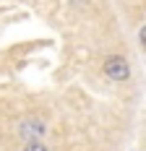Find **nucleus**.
Returning <instances> with one entry per match:
<instances>
[{
	"label": "nucleus",
	"instance_id": "4",
	"mask_svg": "<svg viewBox=\"0 0 146 151\" xmlns=\"http://www.w3.org/2000/svg\"><path fill=\"white\" fill-rule=\"evenodd\" d=\"M138 39H141V47H144V50H146V26H144V29H141V34H138Z\"/></svg>",
	"mask_w": 146,
	"mask_h": 151
},
{
	"label": "nucleus",
	"instance_id": "3",
	"mask_svg": "<svg viewBox=\"0 0 146 151\" xmlns=\"http://www.w3.org/2000/svg\"><path fill=\"white\" fill-rule=\"evenodd\" d=\"M26 151H47V146H44L42 141H29V146H26Z\"/></svg>",
	"mask_w": 146,
	"mask_h": 151
},
{
	"label": "nucleus",
	"instance_id": "1",
	"mask_svg": "<svg viewBox=\"0 0 146 151\" xmlns=\"http://www.w3.org/2000/svg\"><path fill=\"white\" fill-rule=\"evenodd\" d=\"M104 76L112 78V81H125V78L131 76V68H128L125 58H120V55L107 58V60H104Z\"/></svg>",
	"mask_w": 146,
	"mask_h": 151
},
{
	"label": "nucleus",
	"instance_id": "2",
	"mask_svg": "<svg viewBox=\"0 0 146 151\" xmlns=\"http://www.w3.org/2000/svg\"><path fill=\"white\" fill-rule=\"evenodd\" d=\"M42 133H44V125H42V122H24V125H21V136L29 138V141H39Z\"/></svg>",
	"mask_w": 146,
	"mask_h": 151
}]
</instances>
